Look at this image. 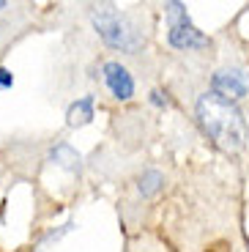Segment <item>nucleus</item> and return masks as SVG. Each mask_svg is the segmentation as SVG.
<instances>
[{
	"instance_id": "1",
	"label": "nucleus",
	"mask_w": 249,
	"mask_h": 252,
	"mask_svg": "<svg viewBox=\"0 0 249 252\" xmlns=\"http://www.w3.org/2000/svg\"><path fill=\"white\" fill-rule=\"evenodd\" d=\"M197 118L203 124L211 140L224 148V151H241L247 145V137H249V129H247V118L244 113L236 107V101H227L222 96H217L214 91H206V94L197 96Z\"/></svg>"
},
{
	"instance_id": "2",
	"label": "nucleus",
	"mask_w": 249,
	"mask_h": 252,
	"mask_svg": "<svg viewBox=\"0 0 249 252\" xmlns=\"http://www.w3.org/2000/svg\"><path fill=\"white\" fill-rule=\"evenodd\" d=\"M91 22H93L96 33L101 36L107 47L121 52H137L145 44V36L140 25L129 14H124L115 3H101V6L91 8Z\"/></svg>"
},
{
	"instance_id": "3",
	"label": "nucleus",
	"mask_w": 249,
	"mask_h": 252,
	"mask_svg": "<svg viewBox=\"0 0 249 252\" xmlns=\"http://www.w3.org/2000/svg\"><path fill=\"white\" fill-rule=\"evenodd\" d=\"M164 17H167V41L175 50H206L211 41L203 31L194 28V22L189 19V11L184 3L170 0L164 3Z\"/></svg>"
},
{
	"instance_id": "4",
	"label": "nucleus",
	"mask_w": 249,
	"mask_h": 252,
	"mask_svg": "<svg viewBox=\"0 0 249 252\" xmlns=\"http://www.w3.org/2000/svg\"><path fill=\"white\" fill-rule=\"evenodd\" d=\"M211 91L227 101L244 99L249 94V77L244 69H219L211 77Z\"/></svg>"
},
{
	"instance_id": "5",
	"label": "nucleus",
	"mask_w": 249,
	"mask_h": 252,
	"mask_svg": "<svg viewBox=\"0 0 249 252\" xmlns=\"http://www.w3.org/2000/svg\"><path fill=\"white\" fill-rule=\"evenodd\" d=\"M101 77H104V85L110 88V94L118 101H129L134 96V77L129 74L124 63L118 61H107L101 66Z\"/></svg>"
},
{
	"instance_id": "6",
	"label": "nucleus",
	"mask_w": 249,
	"mask_h": 252,
	"mask_svg": "<svg viewBox=\"0 0 249 252\" xmlns=\"http://www.w3.org/2000/svg\"><path fill=\"white\" fill-rule=\"evenodd\" d=\"M93 96H82L80 101H71L69 110H66V124L69 126H85L93 121Z\"/></svg>"
},
{
	"instance_id": "7",
	"label": "nucleus",
	"mask_w": 249,
	"mask_h": 252,
	"mask_svg": "<svg viewBox=\"0 0 249 252\" xmlns=\"http://www.w3.org/2000/svg\"><path fill=\"white\" fill-rule=\"evenodd\" d=\"M52 159H55L61 167H66V170H71V173H77L80 170V154L71 148V145H66V143H61V145H55V151H52Z\"/></svg>"
},
{
	"instance_id": "8",
	"label": "nucleus",
	"mask_w": 249,
	"mask_h": 252,
	"mask_svg": "<svg viewBox=\"0 0 249 252\" xmlns=\"http://www.w3.org/2000/svg\"><path fill=\"white\" fill-rule=\"evenodd\" d=\"M162 187H164V176L159 170H145L143 176L137 178V189H140V195H143V197L156 195Z\"/></svg>"
},
{
	"instance_id": "9",
	"label": "nucleus",
	"mask_w": 249,
	"mask_h": 252,
	"mask_svg": "<svg viewBox=\"0 0 249 252\" xmlns=\"http://www.w3.org/2000/svg\"><path fill=\"white\" fill-rule=\"evenodd\" d=\"M8 88H14V74L11 69L0 66V91H8Z\"/></svg>"
},
{
	"instance_id": "10",
	"label": "nucleus",
	"mask_w": 249,
	"mask_h": 252,
	"mask_svg": "<svg viewBox=\"0 0 249 252\" xmlns=\"http://www.w3.org/2000/svg\"><path fill=\"white\" fill-rule=\"evenodd\" d=\"M151 104H156V107H167V96H164L162 91H151Z\"/></svg>"
},
{
	"instance_id": "11",
	"label": "nucleus",
	"mask_w": 249,
	"mask_h": 252,
	"mask_svg": "<svg viewBox=\"0 0 249 252\" xmlns=\"http://www.w3.org/2000/svg\"><path fill=\"white\" fill-rule=\"evenodd\" d=\"M3 8H8V3H6V0H0V11H3Z\"/></svg>"
}]
</instances>
